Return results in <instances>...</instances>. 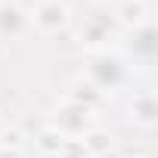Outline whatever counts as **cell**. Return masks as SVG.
Instances as JSON below:
<instances>
[{"mask_svg":"<svg viewBox=\"0 0 158 158\" xmlns=\"http://www.w3.org/2000/svg\"><path fill=\"white\" fill-rule=\"evenodd\" d=\"M68 19H71V13H68V6L62 0H44V3L31 13V22L40 31H59V28L68 25Z\"/></svg>","mask_w":158,"mask_h":158,"instance_id":"1","label":"cell"},{"mask_svg":"<svg viewBox=\"0 0 158 158\" xmlns=\"http://www.w3.org/2000/svg\"><path fill=\"white\" fill-rule=\"evenodd\" d=\"M0 22L10 25V34H16V31L28 22V13H22L19 3H10V0H3V3H0Z\"/></svg>","mask_w":158,"mask_h":158,"instance_id":"2","label":"cell"}]
</instances>
